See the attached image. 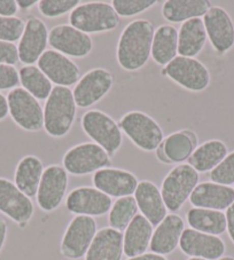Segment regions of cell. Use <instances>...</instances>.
Instances as JSON below:
<instances>
[{
	"mask_svg": "<svg viewBox=\"0 0 234 260\" xmlns=\"http://www.w3.org/2000/svg\"><path fill=\"white\" fill-rule=\"evenodd\" d=\"M194 208L224 211L234 203V188L215 182H202L190 197Z\"/></svg>",
	"mask_w": 234,
	"mask_h": 260,
	"instance_id": "7402d4cb",
	"label": "cell"
},
{
	"mask_svg": "<svg viewBox=\"0 0 234 260\" xmlns=\"http://www.w3.org/2000/svg\"><path fill=\"white\" fill-rule=\"evenodd\" d=\"M64 168L73 176H85L99 170L109 168L110 156L94 142H84L66 152L64 156Z\"/></svg>",
	"mask_w": 234,
	"mask_h": 260,
	"instance_id": "52a82bcc",
	"label": "cell"
},
{
	"mask_svg": "<svg viewBox=\"0 0 234 260\" xmlns=\"http://www.w3.org/2000/svg\"><path fill=\"white\" fill-rule=\"evenodd\" d=\"M154 25L151 21L139 19L123 29L117 44V62L127 71L140 70L152 54Z\"/></svg>",
	"mask_w": 234,
	"mask_h": 260,
	"instance_id": "6da1fadb",
	"label": "cell"
},
{
	"mask_svg": "<svg viewBox=\"0 0 234 260\" xmlns=\"http://www.w3.org/2000/svg\"><path fill=\"white\" fill-rule=\"evenodd\" d=\"M82 128L109 156L115 155L123 143L120 125L103 111L97 109L86 111L82 117Z\"/></svg>",
	"mask_w": 234,
	"mask_h": 260,
	"instance_id": "8992f818",
	"label": "cell"
},
{
	"mask_svg": "<svg viewBox=\"0 0 234 260\" xmlns=\"http://www.w3.org/2000/svg\"><path fill=\"white\" fill-rule=\"evenodd\" d=\"M188 260H206V259H201V258H190Z\"/></svg>",
	"mask_w": 234,
	"mask_h": 260,
	"instance_id": "c3c4849f",
	"label": "cell"
},
{
	"mask_svg": "<svg viewBox=\"0 0 234 260\" xmlns=\"http://www.w3.org/2000/svg\"><path fill=\"white\" fill-rule=\"evenodd\" d=\"M134 199L141 214L153 226H157L168 216V209L164 204L161 190L153 182L148 180L139 182L134 191Z\"/></svg>",
	"mask_w": 234,
	"mask_h": 260,
	"instance_id": "603a6c76",
	"label": "cell"
},
{
	"mask_svg": "<svg viewBox=\"0 0 234 260\" xmlns=\"http://www.w3.org/2000/svg\"><path fill=\"white\" fill-rule=\"evenodd\" d=\"M20 61L19 51L15 44L0 42V64L13 66Z\"/></svg>",
	"mask_w": 234,
	"mask_h": 260,
	"instance_id": "ab89813d",
	"label": "cell"
},
{
	"mask_svg": "<svg viewBox=\"0 0 234 260\" xmlns=\"http://www.w3.org/2000/svg\"><path fill=\"white\" fill-rule=\"evenodd\" d=\"M8 114H10V111H8L7 98L4 96L3 94L0 93V120L5 119Z\"/></svg>",
	"mask_w": 234,
	"mask_h": 260,
	"instance_id": "ee69618b",
	"label": "cell"
},
{
	"mask_svg": "<svg viewBox=\"0 0 234 260\" xmlns=\"http://www.w3.org/2000/svg\"><path fill=\"white\" fill-rule=\"evenodd\" d=\"M156 0H114L111 6L120 17H131L156 5Z\"/></svg>",
	"mask_w": 234,
	"mask_h": 260,
	"instance_id": "d590c367",
	"label": "cell"
},
{
	"mask_svg": "<svg viewBox=\"0 0 234 260\" xmlns=\"http://www.w3.org/2000/svg\"><path fill=\"white\" fill-rule=\"evenodd\" d=\"M79 6L78 0H40L38 10L46 17H58Z\"/></svg>",
	"mask_w": 234,
	"mask_h": 260,
	"instance_id": "8d00e7d4",
	"label": "cell"
},
{
	"mask_svg": "<svg viewBox=\"0 0 234 260\" xmlns=\"http://www.w3.org/2000/svg\"><path fill=\"white\" fill-rule=\"evenodd\" d=\"M123 234L111 227H105L97 233L85 260H122Z\"/></svg>",
	"mask_w": 234,
	"mask_h": 260,
	"instance_id": "cb8c5ba5",
	"label": "cell"
},
{
	"mask_svg": "<svg viewBox=\"0 0 234 260\" xmlns=\"http://www.w3.org/2000/svg\"><path fill=\"white\" fill-rule=\"evenodd\" d=\"M218 260H234V257H231V255H225V257H222Z\"/></svg>",
	"mask_w": 234,
	"mask_h": 260,
	"instance_id": "7dc6e473",
	"label": "cell"
},
{
	"mask_svg": "<svg viewBox=\"0 0 234 260\" xmlns=\"http://www.w3.org/2000/svg\"><path fill=\"white\" fill-rule=\"evenodd\" d=\"M77 106L73 91L68 87L55 86L49 94L44 108V128L49 137L62 138L73 127Z\"/></svg>",
	"mask_w": 234,
	"mask_h": 260,
	"instance_id": "7a4b0ae2",
	"label": "cell"
},
{
	"mask_svg": "<svg viewBox=\"0 0 234 260\" xmlns=\"http://www.w3.org/2000/svg\"><path fill=\"white\" fill-rule=\"evenodd\" d=\"M226 231L231 241L234 243V203L226 210Z\"/></svg>",
	"mask_w": 234,
	"mask_h": 260,
	"instance_id": "b9f144b4",
	"label": "cell"
},
{
	"mask_svg": "<svg viewBox=\"0 0 234 260\" xmlns=\"http://www.w3.org/2000/svg\"><path fill=\"white\" fill-rule=\"evenodd\" d=\"M211 7L208 0H166L162 6V15L171 23H184L192 19H201Z\"/></svg>",
	"mask_w": 234,
	"mask_h": 260,
	"instance_id": "484cf974",
	"label": "cell"
},
{
	"mask_svg": "<svg viewBox=\"0 0 234 260\" xmlns=\"http://www.w3.org/2000/svg\"><path fill=\"white\" fill-rule=\"evenodd\" d=\"M128 260H168V259H166L164 255H160L152 252V253H143L133 258H129Z\"/></svg>",
	"mask_w": 234,
	"mask_h": 260,
	"instance_id": "7bdbcfd3",
	"label": "cell"
},
{
	"mask_svg": "<svg viewBox=\"0 0 234 260\" xmlns=\"http://www.w3.org/2000/svg\"><path fill=\"white\" fill-rule=\"evenodd\" d=\"M19 6L15 0H0V16L12 17L14 16Z\"/></svg>",
	"mask_w": 234,
	"mask_h": 260,
	"instance_id": "60d3db41",
	"label": "cell"
},
{
	"mask_svg": "<svg viewBox=\"0 0 234 260\" xmlns=\"http://www.w3.org/2000/svg\"><path fill=\"white\" fill-rule=\"evenodd\" d=\"M0 212L21 227L28 225L34 216V204L30 197L5 178H0Z\"/></svg>",
	"mask_w": 234,
	"mask_h": 260,
	"instance_id": "2e32d148",
	"label": "cell"
},
{
	"mask_svg": "<svg viewBox=\"0 0 234 260\" xmlns=\"http://www.w3.org/2000/svg\"><path fill=\"white\" fill-rule=\"evenodd\" d=\"M185 231V222L178 214H168L153 232L150 248L153 253L166 255L177 249Z\"/></svg>",
	"mask_w": 234,
	"mask_h": 260,
	"instance_id": "44dd1931",
	"label": "cell"
},
{
	"mask_svg": "<svg viewBox=\"0 0 234 260\" xmlns=\"http://www.w3.org/2000/svg\"><path fill=\"white\" fill-rule=\"evenodd\" d=\"M178 30L173 25L164 24L156 29L152 45V54L157 64L166 66L177 57Z\"/></svg>",
	"mask_w": 234,
	"mask_h": 260,
	"instance_id": "4dcf8cb0",
	"label": "cell"
},
{
	"mask_svg": "<svg viewBox=\"0 0 234 260\" xmlns=\"http://www.w3.org/2000/svg\"><path fill=\"white\" fill-rule=\"evenodd\" d=\"M111 205V197L103 194L96 187L75 188L66 200V206L69 212L92 218L109 213Z\"/></svg>",
	"mask_w": 234,
	"mask_h": 260,
	"instance_id": "4fadbf2b",
	"label": "cell"
},
{
	"mask_svg": "<svg viewBox=\"0 0 234 260\" xmlns=\"http://www.w3.org/2000/svg\"><path fill=\"white\" fill-rule=\"evenodd\" d=\"M153 236V225L142 216L137 214L123 234V251L129 258L146 253Z\"/></svg>",
	"mask_w": 234,
	"mask_h": 260,
	"instance_id": "d4e9b609",
	"label": "cell"
},
{
	"mask_svg": "<svg viewBox=\"0 0 234 260\" xmlns=\"http://www.w3.org/2000/svg\"><path fill=\"white\" fill-rule=\"evenodd\" d=\"M138 179L133 173L121 169L106 168L93 174L94 187L109 197L132 196L138 187Z\"/></svg>",
	"mask_w": 234,
	"mask_h": 260,
	"instance_id": "ffe728a7",
	"label": "cell"
},
{
	"mask_svg": "<svg viewBox=\"0 0 234 260\" xmlns=\"http://www.w3.org/2000/svg\"><path fill=\"white\" fill-rule=\"evenodd\" d=\"M47 44L48 30L46 24L38 17H29L17 46L20 61L26 66H33L44 54Z\"/></svg>",
	"mask_w": 234,
	"mask_h": 260,
	"instance_id": "d6986e66",
	"label": "cell"
},
{
	"mask_svg": "<svg viewBox=\"0 0 234 260\" xmlns=\"http://www.w3.org/2000/svg\"><path fill=\"white\" fill-rule=\"evenodd\" d=\"M97 233V221L94 220V218L76 216L69 222L64 237H62V255L71 260L85 257Z\"/></svg>",
	"mask_w": 234,
	"mask_h": 260,
	"instance_id": "30bf717a",
	"label": "cell"
},
{
	"mask_svg": "<svg viewBox=\"0 0 234 260\" xmlns=\"http://www.w3.org/2000/svg\"><path fill=\"white\" fill-rule=\"evenodd\" d=\"M24 28V21L20 17L0 16V42L14 44L21 39Z\"/></svg>",
	"mask_w": 234,
	"mask_h": 260,
	"instance_id": "e575fe53",
	"label": "cell"
},
{
	"mask_svg": "<svg viewBox=\"0 0 234 260\" xmlns=\"http://www.w3.org/2000/svg\"><path fill=\"white\" fill-rule=\"evenodd\" d=\"M179 246L184 253L191 258H201L206 260H218L224 257V241L219 236L204 234L187 228L184 231Z\"/></svg>",
	"mask_w": 234,
	"mask_h": 260,
	"instance_id": "ac0fdd59",
	"label": "cell"
},
{
	"mask_svg": "<svg viewBox=\"0 0 234 260\" xmlns=\"http://www.w3.org/2000/svg\"><path fill=\"white\" fill-rule=\"evenodd\" d=\"M44 165L38 157L28 155L17 164L14 176V183L28 197L37 195L40 180L44 173Z\"/></svg>",
	"mask_w": 234,
	"mask_h": 260,
	"instance_id": "f1b7e54d",
	"label": "cell"
},
{
	"mask_svg": "<svg viewBox=\"0 0 234 260\" xmlns=\"http://www.w3.org/2000/svg\"><path fill=\"white\" fill-rule=\"evenodd\" d=\"M227 154V146L223 141L209 140L197 146L191 157L188 158V164L199 173L211 172L226 157Z\"/></svg>",
	"mask_w": 234,
	"mask_h": 260,
	"instance_id": "f546056e",
	"label": "cell"
},
{
	"mask_svg": "<svg viewBox=\"0 0 234 260\" xmlns=\"http://www.w3.org/2000/svg\"><path fill=\"white\" fill-rule=\"evenodd\" d=\"M69 22L84 34H99L115 30L120 24V16L110 4L93 2L76 7L70 13Z\"/></svg>",
	"mask_w": 234,
	"mask_h": 260,
	"instance_id": "3957f363",
	"label": "cell"
},
{
	"mask_svg": "<svg viewBox=\"0 0 234 260\" xmlns=\"http://www.w3.org/2000/svg\"><path fill=\"white\" fill-rule=\"evenodd\" d=\"M161 147L168 164H183V162L188 160L197 148V137L190 129H183L166 137L161 143Z\"/></svg>",
	"mask_w": 234,
	"mask_h": 260,
	"instance_id": "4316f807",
	"label": "cell"
},
{
	"mask_svg": "<svg viewBox=\"0 0 234 260\" xmlns=\"http://www.w3.org/2000/svg\"><path fill=\"white\" fill-rule=\"evenodd\" d=\"M187 222L192 230L209 235H222L226 232V216L223 211L193 208L187 212Z\"/></svg>",
	"mask_w": 234,
	"mask_h": 260,
	"instance_id": "1f68e13d",
	"label": "cell"
},
{
	"mask_svg": "<svg viewBox=\"0 0 234 260\" xmlns=\"http://www.w3.org/2000/svg\"><path fill=\"white\" fill-rule=\"evenodd\" d=\"M207 32L201 19L184 22L178 31L179 56L195 57L199 55L207 43Z\"/></svg>",
	"mask_w": 234,
	"mask_h": 260,
	"instance_id": "83f0119b",
	"label": "cell"
},
{
	"mask_svg": "<svg viewBox=\"0 0 234 260\" xmlns=\"http://www.w3.org/2000/svg\"><path fill=\"white\" fill-rule=\"evenodd\" d=\"M207 37L216 52L225 54L234 46V23L228 13L219 6H213L203 16Z\"/></svg>",
	"mask_w": 234,
	"mask_h": 260,
	"instance_id": "9a60e30c",
	"label": "cell"
},
{
	"mask_svg": "<svg viewBox=\"0 0 234 260\" xmlns=\"http://www.w3.org/2000/svg\"><path fill=\"white\" fill-rule=\"evenodd\" d=\"M17 3V6H19V8H21V10H29V8L34 7L36 4H38L37 0H19Z\"/></svg>",
	"mask_w": 234,
	"mask_h": 260,
	"instance_id": "bcb514c9",
	"label": "cell"
},
{
	"mask_svg": "<svg viewBox=\"0 0 234 260\" xmlns=\"http://www.w3.org/2000/svg\"><path fill=\"white\" fill-rule=\"evenodd\" d=\"M210 180L223 186L234 185V151L228 152L226 157L210 172Z\"/></svg>",
	"mask_w": 234,
	"mask_h": 260,
	"instance_id": "74e56055",
	"label": "cell"
},
{
	"mask_svg": "<svg viewBox=\"0 0 234 260\" xmlns=\"http://www.w3.org/2000/svg\"><path fill=\"white\" fill-rule=\"evenodd\" d=\"M200 176L190 164H179L166 174L161 187L166 209L177 212L199 185Z\"/></svg>",
	"mask_w": 234,
	"mask_h": 260,
	"instance_id": "277c9868",
	"label": "cell"
},
{
	"mask_svg": "<svg viewBox=\"0 0 234 260\" xmlns=\"http://www.w3.org/2000/svg\"><path fill=\"white\" fill-rule=\"evenodd\" d=\"M7 237V223L3 218H0V252L4 248Z\"/></svg>",
	"mask_w": 234,
	"mask_h": 260,
	"instance_id": "f6af8a7d",
	"label": "cell"
},
{
	"mask_svg": "<svg viewBox=\"0 0 234 260\" xmlns=\"http://www.w3.org/2000/svg\"><path fill=\"white\" fill-rule=\"evenodd\" d=\"M48 44L54 51L77 59L87 56L93 49V42L90 35L69 24L54 26L48 32Z\"/></svg>",
	"mask_w": 234,
	"mask_h": 260,
	"instance_id": "5bb4252c",
	"label": "cell"
},
{
	"mask_svg": "<svg viewBox=\"0 0 234 260\" xmlns=\"http://www.w3.org/2000/svg\"><path fill=\"white\" fill-rule=\"evenodd\" d=\"M19 84L20 76L15 67L0 64V91L14 89Z\"/></svg>",
	"mask_w": 234,
	"mask_h": 260,
	"instance_id": "f35d334b",
	"label": "cell"
},
{
	"mask_svg": "<svg viewBox=\"0 0 234 260\" xmlns=\"http://www.w3.org/2000/svg\"><path fill=\"white\" fill-rule=\"evenodd\" d=\"M162 75L191 92L204 91L210 84L208 68L194 57H174L169 64L165 66Z\"/></svg>",
	"mask_w": 234,
	"mask_h": 260,
	"instance_id": "9c48e42d",
	"label": "cell"
},
{
	"mask_svg": "<svg viewBox=\"0 0 234 260\" xmlns=\"http://www.w3.org/2000/svg\"><path fill=\"white\" fill-rule=\"evenodd\" d=\"M68 188V172L60 165H49L44 170L37 191V203L45 212L56 210Z\"/></svg>",
	"mask_w": 234,
	"mask_h": 260,
	"instance_id": "7c38bea8",
	"label": "cell"
},
{
	"mask_svg": "<svg viewBox=\"0 0 234 260\" xmlns=\"http://www.w3.org/2000/svg\"><path fill=\"white\" fill-rule=\"evenodd\" d=\"M114 77L108 70L96 68L87 71L78 80L73 91L76 106L80 108L94 106L110 91Z\"/></svg>",
	"mask_w": 234,
	"mask_h": 260,
	"instance_id": "8fae6325",
	"label": "cell"
},
{
	"mask_svg": "<svg viewBox=\"0 0 234 260\" xmlns=\"http://www.w3.org/2000/svg\"><path fill=\"white\" fill-rule=\"evenodd\" d=\"M138 205L133 196L121 197L114 204L108 214V221L111 228L123 232L127 230L134 217L138 214Z\"/></svg>",
	"mask_w": 234,
	"mask_h": 260,
	"instance_id": "836d02e7",
	"label": "cell"
},
{
	"mask_svg": "<svg viewBox=\"0 0 234 260\" xmlns=\"http://www.w3.org/2000/svg\"><path fill=\"white\" fill-rule=\"evenodd\" d=\"M22 88L29 92L37 100H47L53 91L52 82L38 67L25 66L19 71Z\"/></svg>",
	"mask_w": 234,
	"mask_h": 260,
	"instance_id": "d6a6232c",
	"label": "cell"
},
{
	"mask_svg": "<svg viewBox=\"0 0 234 260\" xmlns=\"http://www.w3.org/2000/svg\"><path fill=\"white\" fill-rule=\"evenodd\" d=\"M37 67L56 86L69 87L78 83L80 71L78 66L60 52L45 51L37 62Z\"/></svg>",
	"mask_w": 234,
	"mask_h": 260,
	"instance_id": "e0dca14e",
	"label": "cell"
},
{
	"mask_svg": "<svg viewBox=\"0 0 234 260\" xmlns=\"http://www.w3.org/2000/svg\"><path fill=\"white\" fill-rule=\"evenodd\" d=\"M120 128L143 151H154L164 140L163 129L154 118L141 111H130L120 120Z\"/></svg>",
	"mask_w": 234,
	"mask_h": 260,
	"instance_id": "5b68a950",
	"label": "cell"
},
{
	"mask_svg": "<svg viewBox=\"0 0 234 260\" xmlns=\"http://www.w3.org/2000/svg\"><path fill=\"white\" fill-rule=\"evenodd\" d=\"M8 111L16 125L28 132H39L44 127V110L37 99L24 88L16 87L7 95Z\"/></svg>",
	"mask_w": 234,
	"mask_h": 260,
	"instance_id": "ba28073f",
	"label": "cell"
}]
</instances>
